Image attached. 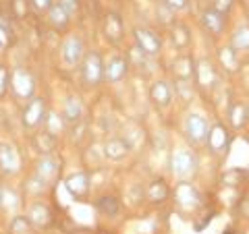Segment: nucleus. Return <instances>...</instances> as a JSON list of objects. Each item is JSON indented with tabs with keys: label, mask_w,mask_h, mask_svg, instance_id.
Returning a JSON list of instances; mask_svg holds the SVG:
<instances>
[{
	"label": "nucleus",
	"mask_w": 249,
	"mask_h": 234,
	"mask_svg": "<svg viewBox=\"0 0 249 234\" xmlns=\"http://www.w3.org/2000/svg\"><path fill=\"white\" fill-rule=\"evenodd\" d=\"M199 25L212 37H220L224 33V27H227V15H222L216 9H212V6H208V9H204L199 15Z\"/></svg>",
	"instance_id": "f3484780"
},
{
	"label": "nucleus",
	"mask_w": 249,
	"mask_h": 234,
	"mask_svg": "<svg viewBox=\"0 0 249 234\" xmlns=\"http://www.w3.org/2000/svg\"><path fill=\"white\" fill-rule=\"evenodd\" d=\"M19 186H21V193H23V197H25V201L27 199H37V197H46V195L54 189L52 184H48L44 178H40L36 172H31V170H25V172H23Z\"/></svg>",
	"instance_id": "4468645a"
},
{
	"label": "nucleus",
	"mask_w": 249,
	"mask_h": 234,
	"mask_svg": "<svg viewBox=\"0 0 249 234\" xmlns=\"http://www.w3.org/2000/svg\"><path fill=\"white\" fill-rule=\"evenodd\" d=\"M93 234H112V232H108V230H96Z\"/></svg>",
	"instance_id": "c03bdc74"
},
{
	"label": "nucleus",
	"mask_w": 249,
	"mask_h": 234,
	"mask_svg": "<svg viewBox=\"0 0 249 234\" xmlns=\"http://www.w3.org/2000/svg\"><path fill=\"white\" fill-rule=\"evenodd\" d=\"M37 93V77L27 62H11V83H9V102L15 106L25 104Z\"/></svg>",
	"instance_id": "f257e3e1"
},
{
	"label": "nucleus",
	"mask_w": 249,
	"mask_h": 234,
	"mask_svg": "<svg viewBox=\"0 0 249 234\" xmlns=\"http://www.w3.org/2000/svg\"><path fill=\"white\" fill-rule=\"evenodd\" d=\"M9 83H11V62L0 58V104L9 102Z\"/></svg>",
	"instance_id": "473e14b6"
},
{
	"label": "nucleus",
	"mask_w": 249,
	"mask_h": 234,
	"mask_svg": "<svg viewBox=\"0 0 249 234\" xmlns=\"http://www.w3.org/2000/svg\"><path fill=\"white\" fill-rule=\"evenodd\" d=\"M185 137L189 139V143L193 145H199V143H206V137H208V131H210V122L204 114L199 112H189L185 118Z\"/></svg>",
	"instance_id": "f8f14e48"
},
{
	"label": "nucleus",
	"mask_w": 249,
	"mask_h": 234,
	"mask_svg": "<svg viewBox=\"0 0 249 234\" xmlns=\"http://www.w3.org/2000/svg\"><path fill=\"white\" fill-rule=\"evenodd\" d=\"M27 2H29V9L36 15H46V11L54 4V0H27Z\"/></svg>",
	"instance_id": "ea45409f"
},
{
	"label": "nucleus",
	"mask_w": 249,
	"mask_h": 234,
	"mask_svg": "<svg viewBox=\"0 0 249 234\" xmlns=\"http://www.w3.org/2000/svg\"><path fill=\"white\" fill-rule=\"evenodd\" d=\"M19 108V127L25 135H31V133L40 131L44 127V120L48 116L50 110V104H48V98L42 96V93H36L31 100H27L25 104L17 106Z\"/></svg>",
	"instance_id": "7ed1b4c3"
},
{
	"label": "nucleus",
	"mask_w": 249,
	"mask_h": 234,
	"mask_svg": "<svg viewBox=\"0 0 249 234\" xmlns=\"http://www.w3.org/2000/svg\"><path fill=\"white\" fill-rule=\"evenodd\" d=\"M241 214H243L245 217H249V197L243 199V203H241Z\"/></svg>",
	"instance_id": "37998d69"
},
{
	"label": "nucleus",
	"mask_w": 249,
	"mask_h": 234,
	"mask_svg": "<svg viewBox=\"0 0 249 234\" xmlns=\"http://www.w3.org/2000/svg\"><path fill=\"white\" fill-rule=\"evenodd\" d=\"M65 189L73 199L83 201L91 193V174L89 170H77L65 178Z\"/></svg>",
	"instance_id": "9b49d317"
},
{
	"label": "nucleus",
	"mask_w": 249,
	"mask_h": 234,
	"mask_svg": "<svg viewBox=\"0 0 249 234\" xmlns=\"http://www.w3.org/2000/svg\"><path fill=\"white\" fill-rule=\"evenodd\" d=\"M44 19H46V23H48V27L52 31H56V33H67L69 27H71V23H73V17L62 9L58 2H54L50 9L46 11Z\"/></svg>",
	"instance_id": "aec40b11"
},
{
	"label": "nucleus",
	"mask_w": 249,
	"mask_h": 234,
	"mask_svg": "<svg viewBox=\"0 0 249 234\" xmlns=\"http://www.w3.org/2000/svg\"><path fill=\"white\" fill-rule=\"evenodd\" d=\"M93 205H96L100 216H106V217H116V216H119V212H121L119 199H116L114 195H110V193L98 195V197L93 199Z\"/></svg>",
	"instance_id": "a878e982"
},
{
	"label": "nucleus",
	"mask_w": 249,
	"mask_h": 234,
	"mask_svg": "<svg viewBox=\"0 0 249 234\" xmlns=\"http://www.w3.org/2000/svg\"><path fill=\"white\" fill-rule=\"evenodd\" d=\"M227 234H237V232H235V230H229V232H227Z\"/></svg>",
	"instance_id": "de8ad7c7"
},
{
	"label": "nucleus",
	"mask_w": 249,
	"mask_h": 234,
	"mask_svg": "<svg viewBox=\"0 0 249 234\" xmlns=\"http://www.w3.org/2000/svg\"><path fill=\"white\" fill-rule=\"evenodd\" d=\"M168 195H170V189H168V184L162 181V178L152 181L150 186H147V199L154 201V203H162L164 199H168Z\"/></svg>",
	"instance_id": "7c9ffc66"
},
{
	"label": "nucleus",
	"mask_w": 249,
	"mask_h": 234,
	"mask_svg": "<svg viewBox=\"0 0 249 234\" xmlns=\"http://www.w3.org/2000/svg\"><path fill=\"white\" fill-rule=\"evenodd\" d=\"M175 96L178 100H183V102H191L193 98V81L191 79H175Z\"/></svg>",
	"instance_id": "f704fd0d"
},
{
	"label": "nucleus",
	"mask_w": 249,
	"mask_h": 234,
	"mask_svg": "<svg viewBox=\"0 0 249 234\" xmlns=\"http://www.w3.org/2000/svg\"><path fill=\"white\" fill-rule=\"evenodd\" d=\"M206 143H208V147H210V151L216 153V155L227 153L229 145H231V133H229V129L224 127V124H220V122L212 124V127H210V131H208Z\"/></svg>",
	"instance_id": "6ab92c4d"
},
{
	"label": "nucleus",
	"mask_w": 249,
	"mask_h": 234,
	"mask_svg": "<svg viewBox=\"0 0 249 234\" xmlns=\"http://www.w3.org/2000/svg\"><path fill=\"white\" fill-rule=\"evenodd\" d=\"M0 234H2V220H0Z\"/></svg>",
	"instance_id": "49530a36"
},
{
	"label": "nucleus",
	"mask_w": 249,
	"mask_h": 234,
	"mask_svg": "<svg viewBox=\"0 0 249 234\" xmlns=\"http://www.w3.org/2000/svg\"><path fill=\"white\" fill-rule=\"evenodd\" d=\"M60 139L52 137L50 133H46L44 129L36 131L29 135V143H31V150H36L37 155H48V153H56V147H58Z\"/></svg>",
	"instance_id": "5701e85b"
},
{
	"label": "nucleus",
	"mask_w": 249,
	"mask_h": 234,
	"mask_svg": "<svg viewBox=\"0 0 249 234\" xmlns=\"http://www.w3.org/2000/svg\"><path fill=\"white\" fill-rule=\"evenodd\" d=\"M129 67H131V62L127 56L112 54L108 60H104V83L119 85L121 81H124V77L129 73Z\"/></svg>",
	"instance_id": "dca6fc26"
},
{
	"label": "nucleus",
	"mask_w": 249,
	"mask_h": 234,
	"mask_svg": "<svg viewBox=\"0 0 249 234\" xmlns=\"http://www.w3.org/2000/svg\"><path fill=\"white\" fill-rule=\"evenodd\" d=\"M79 71V81L85 89H98L104 83V56L100 50H89L85 52L81 65L77 67Z\"/></svg>",
	"instance_id": "39448f33"
},
{
	"label": "nucleus",
	"mask_w": 249,
	"mask_h": 234,
	"mask_svg": "<svg viewBox=\"0 0 249 234\" xmlns=\"http://www.w3.org/2000/svg\"><path fill=\"white\" fill-rule=\"evenodd\" d=\"M193 68H196V65H193V60L189 56H178L175 62H173V75L175 79H193Z\"/></svg>",
	"instance_id": "c756f323"
},
{
	"label": "nucleus",
	"mask_w": 249,
	"mask_h": 234,
	"mask_svg": "<svg viewBox=\"0 0 249 234\" xmlns=\"http://www.w3.org/2000/svg\"><path fill=\"white\" fill-rule=\"evenodd\" d=\"M222 184H229V186H237L241 181H243V172L241 170H229V172L222 174Z\"/></svg>",
	"instance_id": "58836bf2"
},
{
	"label": "nucleus",
	"mask_w": 249,
	"mask_h": 234,
	"mask_svg": "<svg viewBox=\"0 0 249 234\" xmlns=\"http://www.w3.org/2000/svg\"><path fill=\"white\" fill-rule=\"evenodd\" d=\"M100 29H102L104 40L112 46H119L124 40V21H123L121 15L114 13V11H108L102 17Z\"/></svg>",
	"instance_id": "2eb2a0df"
},
{
	"label": "nucleus",
	"mask_w": 249,
	"mask_h": 234,
	"mask_svg": "<svg viewBox=\"0 0 249 234\" xmlns=\"http://www.w3.org/2000/svg\"><path fill=\"white\" fill-rule=\"evenodd\" d=\"M0 199H2V181H0Z\"/></svg>",
	"instance_id": "a18cd8bd"
},
{
	"label": "nucleus",
	"mask_w": 249,
	"mask_h": 234,
	"mask_svg": "<svg viewBox=\"0 0 249 234\" xmlns=\"http://www.w3.org/2000/svg\"><path fill=\"white\" fill-rule=\"evenodd\" d=\"M60 116L62 120L67 122L69 129L77 127V124H81L83 118H85V106H83V100L77 96V93H69V96L62 100V106H60Z\"/></svg>",
	"instance_id": "ddd939ff"
},
{
	"label": "nucleus",
	"mask_w": 249,
	"mask_h": 234,
	"mask_svg": "<svg viewBox=\"0 0 249 234\" xmlns=\"http://www.w3.org/2000/svg\"><path fill=\"white\" fill-rule=\"evenodd\" d=\"M131 150H133V147H131L129 139L114 135V137H108L106 141H104L102 155H104L108 162H123L131 153Z\"/></svg>",
	"instance_id": "a211bd4d"
},
{
	"label": "nucleus",
	"mask_w": 249,
	"mask_h": 234,
	"mask_svg": "<svg viewBox=\"0 0 249 234\" xmlns=\"http://www.w3.org/2000/svg\"><path fill=\"white\" fill-rule=\"evenodd\" d=\"M231 46L237 52H249V25H241L231 35Z\"/></svg>",
	"instance_id": "72a5a7b5"
},
{
	"label": "nucleus",
	"mask_w": 249,
	"mask_h": 234,
	"mask_svg": "<svg viewBox=\"0 0 249 234\" xmlns=\"http://www.w3.org/2000/svg\"><path fill=\"white\" fill-rule=\"evenodd\" d=\"M25 158L19 143L11 137H0V181L15 183L25 172Z\"/></svg>",
	"instance_id": "f03ea898"
},
{
	"label": "nucleus",
	"mask_w": 249,
	"mask_h": 234,
	"mask_svg": "<svg viewBox=\"0 0 249 234\" xmlns=\"http://www.w3.org/2000/svg\"><path fill=\"white\" fill-rule=\"evenodd\" d=\"M173 98H175V91H173V85H170L168 81L164 79H158L152 83L150 87V100L154 102L156 108H168L170 104H173Z\"/></svg>",
	"instance_id": "b1692460"
},
{
	"label": "nucleus",
	"mask_w": 249,
	"mask_h": 234,
	"mask_svg": "<svg viewBox=\"0 0 249 234\" xmlns=\"http://www.w3.org/2000/svg\"><path fill=\"white\" fill-rule=\"evenodd\" d=\"M170 37H173V44H175L177 50H187L191 44L189 29L185 25H181V23H173V33H170Z\"/></svg>",
	"instance_id": "2f4dec72"
},
{
	"label": "nucleus",
	"mask_w": 249,
	"mask_h": 234,
	"mask_svg": "<svg viewBox=\"0 0 249 234\" xmlns=\"http://www.w3.org/2000/svg\"><path fill=\"white\" fill-rule=\"evenodd\" d=\"M170 11H175V13H178V11H185L187 6H189V0H162Z\"/></svg>",
	"instance_id": "79ce46f5"
},
{
	"label": "nucleus",
	"mask_w": 249,
	"mask_h": 234,
	"mask_svg": "<svg viewBox=\"0 0 249 234\" xmlns=\"http://www.w3.org/2000/svg\"><path fill=\"white\" fill-rule=\"evenodd\" d=\"M23 214L37 232H48L54 224H56V214H54L52 205L46 201V197L27 199L23 205Z\"/></svg>",
	"instance_id": "423d86ee"
},
{
	"label": "nucleus",
	"mask_w": 249,
	"mask_h": 234,
	"mask_svg": "<svg viewBox=\"0 0 249 234\" xmlns=\"http://www.w3.org/2000/svg\"><path fill=\"white\" fill-rule=\"evenodd\" d=\"M54 2H58L71 17H77L81 11V0H54Z\"/></svg>",
	"instance_id": "4c0bfd02"
},
{
	"label": "nucleus",
	"mask_w": 249,
	"mask_h": 234,
	"mask_svg": "<svg viewBox=\"0 0 249 234\" xmlns=\"http://www.w3.org/2000/svg\"><path fill=\"white\" fill-rule=\"evenodd\" d=\"M175 199H177L178 207L187 209V212H189V209L199 207V203H201V195H199V191H197L191 183H187V181L178 183L177 191H175Z\"/></svg>",
	"instance_id": "4be33fe9"
},
{
	"label": "nucleus",
	"mask_w": 249,
	"mask_h": 234,
	"mask_svg": "<svg viewBox=\"0 0 249 234\" xmlns=\"http://www.w3.org/2000/svg\"><path fill=\"white\" fill-rule=\"evenodd\" d=\"M25 197L21 193V186L15 183H2V199H0V220H6L15 214L23 212Z\"/></svg>",
	"instance_id": "1a4fd4ad"
},
{
	"label": "nucleus",
	"mask_w": 249,
	"mask_h": 234,
	"mask_svg": "<svg viewBox=\"0 0 249 234\" xmlns=\"http://www.w3.org/2000/svg\"><path fill=\"white\" fill-rule=\"evenodd\" d=\"M218 62L227 73H237L241 62H239V52L232 48V46H220L218 48Z\"/></svg>",
	"instance_id": "bb28decb"
},
{
	"label": "nucleus",
	"mask_w": 249,
	"mask_h": 234,
	"mask_svg": "<svg viewBox=\"0 0 249 234\" xmlns=\"http://www.w3.org/2000/svg\"><path fill=\"white\" fill-rule=\"evenodd\" d=\"M11 11L17 19H25V15L29 13V2L27 0H13L11 2Z\"/></svg>",
	"instance_id": "e433bc0d"
},
{
	"label": "nucleus",
	"mask_w": 249,
	"mask_h": 234,
	"mask_svg": "<svg viewBox=\"0 0 249 234\" xmlns=\"http://www.w3.org/2000/svg\"><path fill=\"white\" fill-rule=\"evenodd\" d=\"M232 4H235V0H212V4H210V6L229 17V13L232 11Z\"/></svg>",
	"instance_id": "a19ab883"
},
{
	"label": "nucleus",
	"mask_w": 249,
	"mask_h": 234,
	"mask_svg": "<svg viewBox=\"0 0 249 234\" xmlns=\"http://www.w3.org/2000/svg\"><path fill=\"white\" fill-rule=\"evenodd\" d=\"M193 81H196V85H199L201 89H214L216 83H218V73L214 65L210 60H199L196 68H193Z\"/></svg>",
	"instance_id": "412c9836"
},
{
	"label": "nucleus",
	"mask_w": 249,
	"mask_h": 234,
	"mask_svg": "<svg viewBox=\"0 0 249 234\" xmlns=\"http://www.w3.org/2000/svg\"><path fill=\"white\" fill-rule=\"evenodd\" d=\"M31 172H36L40 178H44L48 184L56 186L60 176H62V158L58 153H48V155H37L34 164L27 168Z\"/></svg>",
	"instance_id": "0eeeda50"
},
{
	"label": "nucleus",
	"mask_w": 249,
	"mask_h": 234,
	"mask_svg": "<svg viewBox=\"0 0 249 234\" xmlns=\"http://www.w3.org/2000/svg\"><path fill=\"white\" fill-rule=\"evenodd\" d=\"M2 234H40V232L31 226L27 216L21 212V214H15L11 217H6V220L2 222Z\"/></svg>",
	"instance_id": "393cba45"
},
{
	"label": "nucleus",
	"mask_w": 249,
	"mask_h": 234,
	"mask_svg": "<svg viewBox=\"0 0 249 234\" xmlns=\"http://www.w3.org/2000/svg\"><path fill=\"white\" fill-rule=\"evenodd\" d=\"M170 172L181 181H187L197 172V155L189 147H177L170 155Z\"/></svg>",
	"instance_id": "6e6552de"
},
{
	"label": "nucleus",
	"mask_w": 249,
	"mask_h": 234,
	"mask_svg": "<svg viewBox=\"0 0 249 234\" xmlns=\"http://www.w3.org/2000/svg\"><path fill=\"white\" fill-rule=\"evenodd\" d=\"M229 122L235 131H241L247 127L249 122V112H247V106L243 102H235L229 108Z\"/></svg>",
	"instance_id": "c85d7f7f"
},
{
	"label": "nucleus",
	"mask_w": 249,
	"mask_h": 234,
	"mask_svg": "<svg viewBox=\"0 0 249 234\" xmlns=\"http://www.w3.org/2000/svg\"><path fill=\"white\" fill-rule=\"evenodd\" d=\"M46 133H50L52 137H56V139H60L65 133L69 131V127H67V122L62 120V116H60V112L58 110H48V116H46V120H44V127H42Z\"/></svg>",
	"instance_id": "cd10ccee"
},
{
	"label": "nucleus",
	"mask_w": 249,
	"mask_h": 234,
	"mask_svg": "<svg viewBox=\"0 0 249 234\" xmlns=\"http://www.w3.org/2000/svg\"><path fill=\"white\" fill-rule=\"evenodd\" d=\"M133 40H135V48L142 50L145 56H158L162 50V37L160 33H156L150 27H135L133 29Z\"/></svg>",
	"instance_id": "9d476101"
},
{
	"label": "nucleus",
	"mask_w": 249,
	"mask_h": 234,
	"mask_svg": "<svg viewBox=\"0 0 249 234\" xmlns=\"http://www.w3.org/2000/svg\"><path fill=\"white\" fill-rule=\"evenodd\" d=\"M85 52H88V44H85L79 31H67V33H62V40L58 44V62L65 71H77Z\"/></svg>",
	"instance_id": "20e7f679"
},
{
	"label": "nucleus",
	"mask_w": 249,
	"mask_h": 234,
	"mask_svg": "<svg viewBox=\"0 0 249 234\" xmlns=\"http://www.w3.org/2000/svg\"><path fill=\"white\" fill-rule=\"evenodd\" d=\"M156 15H158L156 19H160V23H164V25H173V23H175V11H170L168 6L162 2V0H160L158 9H156Z\"/></svg>",
	"instance_id": "c9c22d12"
}]
</instances>
